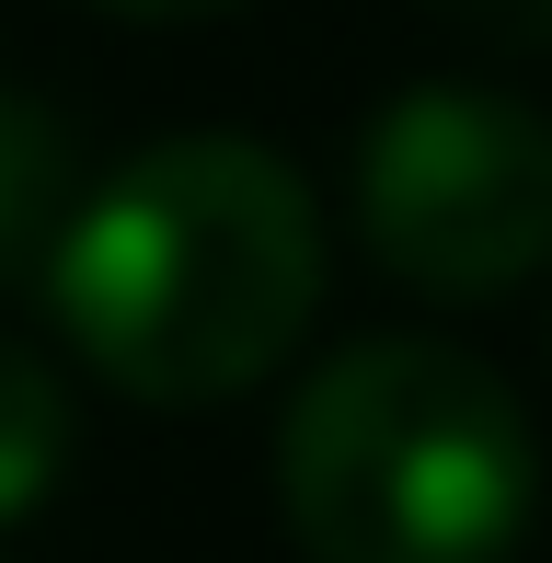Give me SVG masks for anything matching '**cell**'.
Masks as SVG:
<instances>
[{"label":"cell","instance_id":"3957f363","mask_svg":"<svg viewBox=\"0 0 552 563\" xmlns=\"http://www.w3.org/2000/svg\"><path fill=\"white\" fill-rule=\"evenodd\" d=\"M357 230L426 299H507L552 265V126L518 92L415 81L357 139Z\"/></svg>","mask_w":552,"mask_h":563},{"label":"cell","instance_id":"277c9868","mask_svg":"<svg viewBox=\"0 0 552 563\" xmlns=\"http://www.w3.org/2000/svg\"><path fill=\"white\" fill-rule=\"evenodd\" d=\"M69 208H81V139H69V115L46 92L0 81V288L46 276Z\"/></svg>","mask_w":552,"mask_h":563},{"label":"cell","instance_id":"8992f818","mask_svg":"<svg viewBox=\"0 0 552 563\" xmlns=\"http://www.w3.org/2000/svg\"><path fill=\"white\" fill-rule=\"evenodd\" d=\"M426 23L461 46H495V58H541L552 46V0H426Z\"/></svg>","mask_w":552,"mask_h":563},{"label":"cell","instance_id":"7a4b0ae2","mask_svg":"<svg viewBox=\"0 0 552 563\" xmlns=\"http://www.w3.org/2000/svg\"><path fill=\"white\" fill-rule=\"evenodd\" d=\"M276 506L311 563H507L541 506V438L484 356L368 334L299 379Z\"/></svg>","mask_w":552,"mask_h":563},{"label":"cell","instance_id":"52a82bcc","mask_svg":"<svg viewBox=\"0 0 552 563\" xmlns=\"http://www.w3.org/2000/svg\"><path fill=\"white\" fill-rule=\"evenodd\" d=\"M92 12H115V23H185V12H231V0H92Z\"/></svg>","mask_w":552,"mask_h":563},{"label":"cell","instance_id":"5b68a950","mask_svg":"<svg viewBox=\"0 0 552 563\" xmlns=\"http://www.w3.org/2000/svg\"><path fill=\"white\" fill-rule=\"evenodd\" d=\"M69 449H81V426H69L58 368H46L35 345H0V529L35 518V506L58 495Z\"/></svg>","mask_w":552,"mask_h":563},{"label":"cell","instance_id":"6da1fadb","mask_svg":"<svg viewBox=\"0 0 552 563\" xmlns=\"http://www.w3.org/2000/svg\"><path fill=\"white\" fill-rule=\"evenodd\" d=\"M46 288L128 402H231L288 368L322 311V208L254 139H162L115 185H81Z\"/></svg>","mask_w":552,"mask_h":563}]
</instances>
